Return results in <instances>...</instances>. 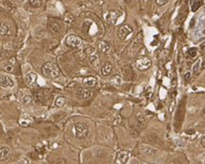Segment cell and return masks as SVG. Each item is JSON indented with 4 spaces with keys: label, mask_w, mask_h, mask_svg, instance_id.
<instances>
[{
    "label": "cell",
    "mask_w": 205,
    "mask_h": 164,
    "mask_svg": "<svg viewBox=\"0 0 205 164\" xmlns=\"http://www.w3.org/2000/svg\"><path fill=\"white\" fill-rule=\"evenodd\" d=\"M42 73L45 78H57L60 75L59 69L52 62H46L44 64L42 67Z\"/></svg>",
    "instance_id": "1"
},
{
    "label": "cell",
    "mask_w": 205,
    "mask_h": 164,
    "mask_svg": "<svg viewBox=\"0 0 205 164\" xmlns=\"http://www.w3.org/2000/svg\"><path fill=\"white\" fill-rule=\"evenodd\" d=\"M76 137L79 139H85L89 135V127L84 123H77L74 126Z\"/></svg>",
    "instance_id": "2"
},
{
    "label": "cell",
    "mask_w": 205,
    "mask_h": 164,
    "mask_svg": "<svg viewBox=\"0 0 205 164\" xmlns=\"http://www.w3.org/2000/svg\"><path fill=\"white\" fill-rule=\"evenodd\" d=\"M135 65L137 69L139 70V71H146V70H148L151 67V61L147 56H139V58H137Z\"/></svg>",
    "instance_id": "3"
},
{
    "label": "cell",
    "mask_w": 205,
    "mask_h": 164,
    "mask_svg": "<svg viewBox=\"0 0 205 164\" xmlns=\"http://www.w3.org/2000/svg\"><path fill=\"white\" fill-rule=\"evenodd\" d=\"M132 32H133V29L131 26L128 25V24L122 25L118 28V37L120 40H126L128 35L131 34Z\"/></svg>",
    "instance_id": "4"
},
{
    "label": "cell",
    "mask_w": 205,
    "mask_h": 164,
    "mask_svg": "<svg viewBox=\"0 0 205 164\" xmlns=\"http://www.w3.org/2000/svg\"><path fill=\"white\" fill-rule=\"evenodd\" d=\"M66 44L71 48H77L81 44V39L76 35H68L66 38Z\"/></svg>",
    "instance_id": "5"
},
{
    "label": "cell",
    "mask_w": 205,
    "mask_h": 164,
    "mask_svg": "<svg viewBox=\"0 0 205 164\" xmlns=\"http://www.w3.org/2000/svg\"><path fill=\"white\" fill-rule=\"evenodd\" d=\"M128 159H130V152L127 151V150H120L118 153L116 154V163L125 164L128 162Z\"/></svg>",
    "instance_id": "6"
},
{
    "label": "cell",
    "mask_w": 205,
    "mask_h": 164,
    "mask_svg": "<svg viewBox=\"0 0 205 164\" xmlns=\"http://www.w3.org/2000/svg\"><path fill=\"white\" fill-rule=\"evenodd\" d=\"M76 95L80 100H86L92 97V92L90 90L84 89V88H78L76 90Z\"/></svg>",
    "instance_id": "7"
},
{
    "label": "cell",
    "mask_w": 205,
    "mask_h": 164,
    "mask_svg": "<svg viewBox=\"0 0 205 164\" xmlns=\"http://www.w3.org/2000/svg\"><path fill=\"white\" fill-rule=\"evenodd\" d=\"M121 13L118 12V11H116V10H111L109 11V12L107 13L106 17H105V19H106V21L108 23H110V24H116V21H118V18L120 17Z\"/></svg>",
    "instance_id": "8"
},
{
    "label": "cell",
    "mask_w": 205,
    "mask_h": 164,
    "mask_svg": "<svg viewBox=\"0 0 205 164\" xmlns=\"http://www.w3.org/2000/svg\"><path fill=\"white\" fill-rule=\"evenodd\" d=\"M25 82L27 83V85H29L32 88H38L39 87V85L37 83V76L32 72L26 75Z\"/></svg>",
    "instance_id": "9"
},
{
    "label": "cell",
    "mask_w": 205,
    "mask_h": 164,
    "mask_svg": "<svg viewBox=\"0 0 205 164\" xmlns=\"http://www.w3.org/2000/svg\"><path fill=\"white\" fill-rule=\"evenodd\" d=\"M0 86L3 88H12L14 86V82L8 76L0 74Z\"/></svg>",
    "instance_id": "10"
},
{
    "label": "cell",
    "mask_w": 205,
    "mask_h": 164,
    "mask_svg": "<svg viewBox=\"0 0 205 164\" xmlns=\"http://www.w3.org/2000/svg\"><path fill=\"white\" fill-rule=\"evenodd\" d=\"M48 31L52 35H58L61 32L60 25L56 21H52L48 25Z\"/></svg>",
    "instance_id": "11"
},
{
    "label": "cell",
    "mask_w": 205,
    "mask_h": 164,
    "mask_svg": "<svg viewBox=\"0 0 205 164\" xmlns=\"http://www.w3.org/2000/svg\"><path fill=\"white\" fill-rule=\"evenodd\" d=\"M82 83L84 86L89 87V88H94L97 86L98 82L96 78L92 77V76H89V77H85L82 80Z\"/></svg>",
    "instance_id": "12"
},
{
    "label": "cell",
    "mask_w": 205,
    "mask_h": 164,
    "mask_svg": "<svg viewBox=\"0 0 205 164\" xmlns=\"http://www.w3.org/2000/svg\"><path fill=\"white\" fill-rule=\"evenodd\" d=\"M0 4H1L3 8H5L8 12H14L16 10V7L14 3L12 1H10V0H1Z\"/></svg>",
    "instance_id": "13"
},
{
    "label": "cell",
    "mask_w": 205,
    "mask_h": 164,
    "mask_svg": "<svg viewBox=\"0 0 205 164\" xmlns=\"http://www.w3.org/2000/svg\"><path fill=\"white\" fill-rule=\"evenodd\" d=\"M112 68H113L112 64H111L110 62H106L101 68L102 75L104 76V77H108V76L111 74V72H112Z\"/></svg>",
    "instance_id": "14"
},
{
    "label": "cell",
    "mask_w": 205,
    "mask_h": 164,
    "mask_svg": "<svg viewBox=\"0 0 205 164\" xmlns=\"http://www.w3.org/2000/svg\"><path fill=\"white\" fill-rule=\"evenodd\" d=\"M110 50V44L106 42V41H101L98 43V51L102 53V54H105Z\"/></svg>",
    "instance_id": "15"
},
{
    "label": "cell",
    "mask_w": 205,
    "mask_h": 164,
    "mask_svg": "<svg viewBox=\"0 0 205 164\" xmlns=\"http://www.w3.org/2000/svg\"><path fill=\"white\" fill-rule=\"evenodd\" d=\"M10 155V150L8 148H1L0 149V160L4 161L8 159Z\"/></svg>",
    "instance_id": "16"
},
{
    "label": "cell",
    "mask_w": 205,
    "mask_h": 164,
    "mask_svg": "<svg viewBox=\"0 0 205 164\" xmlns=\"http://www.w3.org/2000/svg\"><path fill=\"white\" fill-rule=\"evenodd\" d=\"M190 7H191V10L193 12H195L196 10H198V8L201 7V0H190Z\"/></svg>",
    "instance_id": "17"
},
{
    "label": "cell",
    "mask_w": 205,
    "mask_h": 164,
    "mask_svg": "<svg viewBox=\"0 0 205 164\" xmlns=\"http://www.w3.org/2000/svg\"><path fill=\"white\" fill-rule=\"evenodd\" d=\"M89 62L93 67H98L99 63H100V61H99V57L97 55H90L89 56Z\"/></svg>",
    "instance_id": "18"
},
{
    "label": "cell",
    "mask_w": 205,
    "mask_h": 164,
    "mask_svg": "<svg viewBox=\"0 0 205 164\" xmlns=\"http://www.w3.org/2000/svg\"><path fill=\"white\" fill-rule=\"evenodd\" d=\"M66 102H67V99H66V97H64V96H59V97H58V98L56 100L55 104H56V107H62V106H64V105L66 104Z\"/></svg>",
    "instance_id": "19"
},
{
    "label": "cell",
    "mask_w": 205,
    "mask_h": 164,
    "mask_svg": "<svg viewBox=\"0 0 205 164\" xmlns=\"http://www.w3.org/2000/svg\"><path fill=\"white\" fill-rule=\"evenodd\" d=\"M9 31L8 26L4 22H0V35H6Z\"/></svg>",
    "instance_id": "20"
},
{
    "label": "cell",
    "mask_w": 205,
    "mask_h": 164,
    "mask_svg": "<svg viewBox=\"0 0 205 164\" xmlns=\"http://www.w3.org/2000/svg\"><path fill=\"white\" fill-rule=\"evenodd\" d=\"M110 82L114 86H119L121 84V78H120V76H118V75L113 76V77L111 78V79H110Z\"/></svg>",
    "instance_id": "21"
},
{
    "label": "cell",
    "mask_w": 205,
    "mask_h": 164,
    "mask_svg": "<svg viewBox=\"0 0 205 164\" xmlns=\"http://www.w3.org/2000/svg\"><path fill=\"white\" fill-rule=\"evenodd\" d=\"M29 4H30L31 7L36 8H40L43 4L42 0H29Z\"/></svg>",
    "instance_id": "22"
},
{
    "label": "cell",
    "mask_w": 205,
    "mask_h": 164,
    "mask_svg": "<svg viewBox=\"0 0 205 164\" xmlns=\"http://www.w3.org/2000/svg\"><path fill=\"white\" fill-rule=\"evenodd\" d=\"M22 102H23V104H25V105H30V104H32V96H30V95H25L24 97L22 98Z\"/></svg>",
    "instance_id": "23"
},
{
    "label": "cell",
    "mask_w": 205,
    "mask_h": 164,
    "mask_svg": "<svg viewBox=\"0 0 205 164\" xmlns=\"http://www.w3.org/2000/svg\"><path fill=\"white\" fill-rule=\"evenodd\" d=\"M155 2H156L157 6H159V7H163V6H165L167 3L170 2V0H155Z\"/></svg>",
    "instance_id": "24"
},
{
    "label": "cell",
    "mask_w": 205,
    "mask_h": 164,
    "mask_svg": "<svg viewBox=\"0 0 205 164\" xmlns=\"http://www.w3.org/2000/svg\"><path fill=\"white\" fill-rule=\"evenodd\" d=\"M189 55L191 57H195L196 55H197V49L196 48H190V49H189Z\"/></svg>",
    "instance_id": "25"
},
{
    "label": "cell",
    "mask_w": 205,
    "mask_h": 164,
    "mask_svg": "<svg viewBox=\"0 0 205 164\" xmlns=\"http://www.w3.org/2000/svg\"><path fill=\"white\" fill-rule=\"evenodd\" d=\"M18 163H19V164H29V163H30V161H29V160H28V159H26V158H24V159L20 160L19 161H18Z\"/></svg>",
    "instance_id": "26"
},
{
    "label": "cell",
    "mask_w": 205,
    "mask_h": 164,
    "mask_svg": "<svg viewBox=\"0 0 205 164\" xmlns=\"http://www.w3.org/2000/svg\"><path fill=\"white\" fill-rule=\"evenodd\" d=\"M184 78H185V79H186L187 81H188V80L190 79V72H188L187 74H185Z\"/></svg>",
    "instance_id": "27"
},
{
    "label": "cell",
    "mask_w": 205,
    "mask_h": 164,
    "mask_svg": "<svg viewBox=\"0 0 205 164\" xmlns=\"http://www.w3.org/2000/svg\"><path fill=\"white\" fill-rule=\"evenodd\" d=\"M201 145H202V147H203V148H205V136L201 138Z\"/></svg>",
    "instance_id": "28"
},
{
    "label": "cell",
    "mask_w": 205,
    "mask_h": 164,
    "mask_svg": "<svg viewBox=\"0 0 205 164\" xmlns=\"http://www.w3.org/2000/svg\"><path fill=\"white\" fill-rule=\"evenodd\" d=\"M56 163H67V161H66V160L62 159V160H58Z\"/></svg>",
    "instance_id": "29"
},
{
    "label": "cell",
    "mask_w": 205,
    "mask_h": 164,
    "mask_svg": "<svg viewBox=\"0 0 205 164\" xmlns=\"http://www.w3.org/2000/svg\"><path fill=\"white\" fill-rule=\"evenodd\" d=\"M187 133H188V134H193V131H187Z\"/></svg>",
    "instance_id": "30"
},
{
    "label": "cell",
    "mask_w": 205,
    "mask_h": 164,
    "mask_svg": "<svg viewBox=\"0 0 205 164\" xmlns=\"http://www.w3.org/2000/svg\"><path fill=\"white\" fill-rule=\"evenodd\" d=\"M203 117H204V119H205V109L203 110Z\"/></svg>",
    "instance_id": "31"
},
{
    "label": "cell",
    "mask_w": 205,
    "mask_h": 164,
    "mask_svg": "<svg viewBox=\"0 0 205 164\" xmlns=\"http://www.w3.org/2000/svg\"><path fill=\"white\" fill-rule=\"evenodd\" d=\"M15 1H17V2H22L23 0H15Z\"/></svg>",
    "instance_id": "32"
},
{
    "label": "cell",
    "mask_w": 205,
    "mask_h": 164,
    "mask_svg": "<svg viewBox=\"0 0 205 164\" xmlns=\"http://www.w3.org/2000/svg\"><path fill=\"white\" fill-rule=\"evenodd\" d=\"M125 1H127V2H128V1H131V0H125Z\"/></svg>",
    "instance_id": "33"
},
{
    "label": "cell",
    "mask_w": 205,
    "mask_h": 164,
    "mask_svg": "<svg viewBox=\"0 0 205 164\" xmlns=\"http://www.w3.org/2000/svg\"><path fill=\"white\" fill-rule=\"evenodd\" d=\"M204 46H205V43H204V44H202V47H204Z\"/></svg>",
    "instance_id": "34"
}]
</instances>
